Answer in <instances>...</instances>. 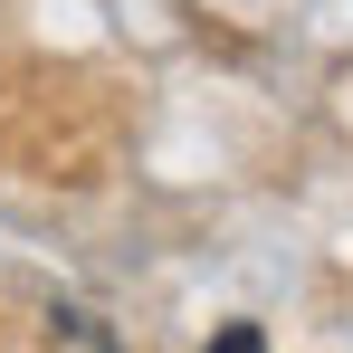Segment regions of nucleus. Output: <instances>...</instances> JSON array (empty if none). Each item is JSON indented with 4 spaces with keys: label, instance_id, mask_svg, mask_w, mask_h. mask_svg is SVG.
I'll use <instances>...</instances> for the list:
<instances>
[{
    "label": "nucleus",
    "instance_id": "nucleus-1",
    "mask_svg": "<svg viewBox=\"0 0 353 353\" xmlns=\"http://www.w3.org/2000/svg\"><path fill=\"white\" fill-rule=\"evenodd\" d=\"M210 353H268V334H258V325H220V334H210Z\"/></svg>",
    "mask_w": 353,
    "mask_h": 353
}]
</instances>
